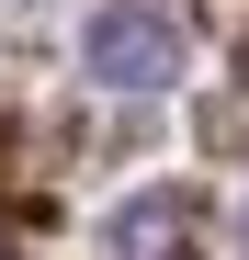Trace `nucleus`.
<instances>
[{"instance_id": "1", "label": "nucleus", "mask_w": 249, "mask_h": 260, "mask_svg": "<svg viewBox=\"0 0 249 260\" xmlns=\"http://www.w3.org/2000/svg\"><path fill=\"white\" fill-rule=\"evenodd\" d=\"M91 79L124 91V102L170 91V79H181V34L159 12H136V0H113V12H91Z\"/></svg>"}, {"instance_id": "2", "label": "nucleus", "mask_w": 249, "mask_h": 260, "mask_svg": "<svg viewBox=\"0 0 249 260\" xmlns=\"http://www.w3.org/2000/svg\"><path fill=\"white\" fill-rule=\"evenodd\" d=\"M113 249H124V260H193V204H181V192L124 204V215H113Z\"/></svg>"}, {"instance_id": "3", "label": "nucleus", "mask_w": 249, "mask_h": 260, "mask_svg": "<svg viewBox=\"0 0 249 260\" xmlns=\"http://www.w3.org/2000/svg\"><path fill=\"white\" fill-rule=\"evenodd\" d=\"M238 238H249V204H238Z\"/></svg>"}]
</instances>
